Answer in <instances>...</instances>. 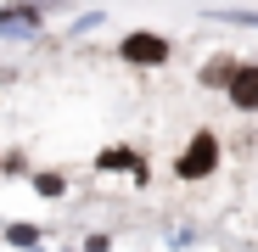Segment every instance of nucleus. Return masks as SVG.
<instances>
[{"mask_svg": "<svg viewBox=\"0 0 258 252\" xmlns=\"http://www.w3.org/2000/svg\"><path fill=\"white\" fill-rule=\"evenodd\" d=\"M213 162H219V140L202 129V135H191V146L180 151L174 174H180V180H202V174H213Z\"/></svg>", "mask_w": 258, "mask_h": 252, "instance_id": "obj_1", "label": "nucleus"}, {"mask_svg": "<svg viewBox=\"0 0 258 252\" xmlns=\"http://www.w3.org/2000/svg\"><path fill=\"white\" fill-rule=\"evenodd\" d=\"M118 56L135 62V67H163L168 62V39L163 34H123L118 39Z\"/></svg>", "mask_w": 258, "mask_h": 252, "instance_id": "obj_2", "label": "nucleus"}, {"mask_svg": "<svg viewBox=\"0 0 258 252\" xmlns=\"http://www.w3.org/2000/svg\"><path fill=\"white\" fill-rule=\"evenodd\" d=\"M225 90H230L236 107H258V67H236V73L225 78Z\"/></svg>", "mask_w": 258, "mask_h": 252, "instance_id": "obj_3", "label": "nucleus"}, {"mask_svg": "<svg viewBox=\"0 0 258 252\" xmlns=\"http://www.w3.org/2000/svg\"><path fill=\"white\" fill-rule=\"evenodd\" d=\"M34 28H39V12H34V6L0 12V34H6V39H23V34H34Z\"/></svg>", "mask_w": 258, "mask_h": 252, "instance_id": "obj_4", "label": "nucleus"}, {"mask_svg": "<svg viewBox=\"0 0 258 252\" xmlns=\"http://www.w3.org/2000/svg\"><path fill=\"white\" fill-rule=\"evenodd\" d=\"M236 67H225V62H213V67H202V84H225Z\"/></svg>", "mask_w": 258, "mask_h": 252, "instance_id": "obj_5", "label": "nucleus"}, {"mask_svg": "<svg viewBox=\"0 0 258 252\" xmlns=\"http://www.w3.org/2000/svg\"><path fill=\"white\" fill-rule=\"evenodd\" d=\"M6 241H12V246H34V230H28V224H12Z\"/></svg>", "mask_w": 258, "mask_h": 252, "instance_id": "obj_6", "label": "nucleus"}, {"mask_svg": "<svg viewBox=\"0 0 258 252\" xmlns=\"http://www.w3.org/2000/svg\"><path fill=\"white\" fill-rule=\"evenodd\" d=\"M96 162H101V168H129V151H101Z\"/></svg>", "mask_w": 258, "mask_h": 252, "instance_id": "obj_7", "label": "nucleus"}]
</instances>
